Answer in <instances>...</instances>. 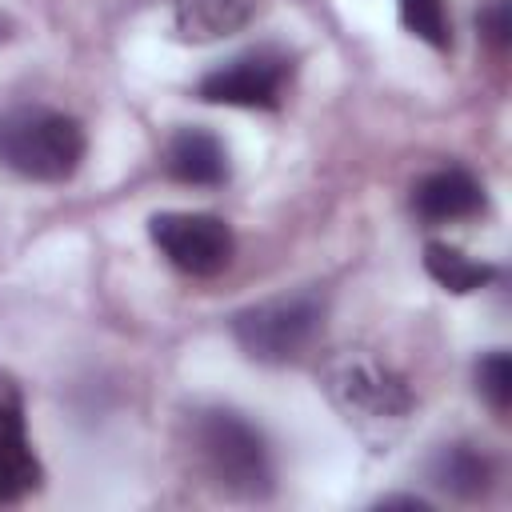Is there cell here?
<instances>
[{"mask_svg": "<svg viewBox=\"0 0 512 512\" xmlns=\"http://www.w3.org/2000/svg\"><path fill=\"white\" fill-rule=\"evenodd\" d=\"M324 392L336 412L372 444H388L412 416V388L400 372L364 352H344L324 368Z\"/></svg>", "mask_w": 512, "mask_h": 512, "instance_id": "cell-1", "label": "cell"}, {"mask_svg": "<svg viewBox=\"0 0 512 512\" xmlns=\"http://www.w3.org/2000/svg\"><path fill=\"white\" fill-rule=\"evenodd\" d=\"M192 452L204 476L244 500H260L272 492V456L256 424H248L232 408H204L192 416Z\"/></svg>", "mask_w": 512, "mask_h": 512, "instance_id": "cell-2", "label": "cell"}, {"mask_svg": "<svg viewBox=\"0 0 512 512\" xmlns=\"http://www.w3.org/2000/svg\"><path fill=\"white\" fill-rule=\"evenodd\" d=\"M84 160V128L40 104H16L0 112V164L24 180L60 184Z\"/></svg>", "mask_w": 512, "mask_h": 512, "instance_id": "cell-3", "label": "cell"}, {"mask_svg": "<svg viewBox=\"0 0 512 512\" xmlns=\"http://www.w3.org/2000/svg\"><path fill=\"white\" fill-rule=\"evenodd\" d=\"M324 328V300L316 292H288L248 304L232 316V336L244 356L260 364H288L312 348Z\"/></svg>", "mask_w": 512, "mask_h": 512, "instance_id": "cell-4", "label": "cell"}, {"mask_svg": "<svg viewBox=\"0 0 512 512\" xmlns=\"http://www.w3.org/2000/svg\"><path fill=\"white\" fill-rule=\"evenodd\" d=\"M148 236L184 276H216L232 264L236 252L232 228L212 212H156L148 220Z\"/></svg>", "mask_w": 512, "mask_h": 512, "instance_id": "cell-5", "label": "cell"}, {"mask_svg": "<svg viewBox=\"0 0 512 512\" xmlns=\"http://www.w3.org/2000/svg\"><path fill=\"white\" fill-rule=\"evenodd\" d=\"M292 80V60L276 48H252L220 68L204 72L196 84V96L208 104H232V108H280L284 88Z\"/></svg>", "mask_w": 512, "mask_h": 512, "instance_id": "cell-6", "label": "cell"}, {"mask_svg": "<svg viewBox=\"0 0 512 512\" xmlns=\"http://www.w3.org/2000/svg\"><path fill=\"white\" fill-rule=\"evenodd\" d=\"M44 480V468L32 452L24 428V396L20 384L0 372V504H16L32 496Z\"/></svg>", "mask_w": 512, "mask_h": 512, "instance_id": "cell-7", "label": "cell"}, {"mask_svg": "<svg viewBox=\"0 0 512 512\" xmlns=\"http://www.w3.org/2000/svg\"><path fill=\"white\" fill-rule=\"evenodd\" d=\"M484 184L468 172V168H440L428 172L416 188H412V208L420 220L428 224H452V220H472L484 212Z\"/></svg>", "mask_w": 512, "mask_h": 512, "instance_id": "cell-8", "label": "cell"}, {"mask_svg": "<svg viewBox=\"0 0 512 512\" xmlns=\"http://www.w3.org/2000/svg\"><path fill=\"white\" fill-rule=\"evenodd\" d=\"M164 168L172 180L196 184V188H220L232 176L228 148L208 128H176L164 148Z\"/></svg>", "mask_w": 512, "mask_h": 512, "instance_id": "cell-9", "label": "cell"}, {"mask_svg": "<svg viewBox=\"0 0 512 512\" xmlns=\"http://www.w3.org/2000/svg\"><path fill=\"white\" fill-rule=\"evenodd\" d=\"M260 12V0H176V36L208 44L248 28Z\"/></svg>", "mask_w": 512, "mask_h": 512, "instance_id": "cell-10", "label": "cell"}, {"mask_svg": "<svg viewBox=\"0 0 512 512\" xmlns=\"http://www.w3.org/2000/svg\"><path fill=\"white\" fill-rule=\"evenodd\" d=\"M488 476H492V464L468 444H448L428 460V480L452 496H464V500L480 496L488 488Z\"/></svg>", "mask_w": 512, "mask_h": 512, "instance_id": "cell-11", "label": "cell"}, {"mask_svg": "<svg viewBox=\"0 0 512 512\" xmlns=\"http://www.w3.org/2000/svg\"><path fill=\"white\" fill-rule=\"evenodd\" d=\"M424 268H428V276H432L444 292H456V296L476 292V288H484L488 280H496V268H492V264L472 260L468 252H460V248H452V244H440V240L424 244Z\"/></svg>", "mask_w": 512, "mask_h": 512, "instance_id": "cell-12", "label": "cell"}, {"mask_svg": "<svg viewBox=\"0 0 512 512\" xmlns=\"http://www.w3.org/2000/svg\"><path fill=\"white\" fill-rule=\"evenodd\" d=\"M400 24L432 48H448V40H452L444 0H400Z\"/></svg>", "mask_w": 512, "mask_h": 512, "instance_id": "cell-13", "label": "cell"}, {"mask_svg": "<svg viewBox=\"0 0 512 512\" xmlns=\"http://www.w3.org/2000/svg\"><path fill=\"white\" fill-rule=\"evenodd\" d=\"M476 392L496 408V412H508L512 404V360L504 348H492L480 364H476Z\"/></svg>", "mask_w": 512, "mask_h": 512, "instance_id": "cell-14", "label": "cell"}, {"mask_svg": "<svg viewBox=\"0 0 512 512\" xmlns=\"http://www.w3.org/2000/svg\"><path fill=\"white\" fill-rule=\"evenodd\" d=\"M480 28L488 32L492 44H508V32H512V20H508V0H492V8L480 12Z\"/></svg>", "mask_w": 512, "mask_h": 512, "instance_id": "cell-15", "label": "cell"}]
</instances>
